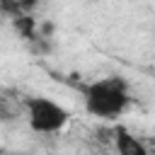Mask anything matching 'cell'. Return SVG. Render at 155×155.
Segmentation results:
<instances>
[{"label":"cell","mask_w":155,"mask_h":155,"mask_svg":"<svg viewBox=\"0 0 155 155\" xmlns=\"http://www.w3.org/2000/svg\"><path fill=\"white\" fill-rule=\"evenodd\" d=\"M114 148H116L119 155H150L148 145L138 136H133L126 126L114 128Z\"/></svg>","instance_id":"3957f363"},{"label":"cell","mask_w":155,"mask_h":155,"mask_svg":"<svg viewBox=\"0 0 155 155\" xmlns=\"http://www.w3.org/2000/svg\"><path fill=\"white\" fill-rule=\"evenodd\" d=\"M82 104L90 116L114 121L131 107V90L121 75L92 80L82 87Z\"/></svg>","instance_id":"6da1fadb"},{"label":"cell","mask_w":155,"mask_h":155,"mask_svg":"<svg viewBox=\"0 0 155 155\" xmlns=\"http://www.w3.org/2000/svg\"><path fill=\"white\" fill-rule=\"evenodd\" d=\"M153 145H155V133H153Z\"/></svg>","instance_id":"5b68a950"},{"label":"cell","mask_w":155,"mask_h":155,"mask_svg":"<svg viewBox=\"0 0 155 155\" xmlns=\"http://www.w3.org/2000/svg\"><path fill=\"white\" fill-rule=\"evenodd\" d=\"M15 2L19 5V10H22V12H27V15H29V12L36 7V2H39V0H15Z\"/></svg>","instance_id":"277c9868"},{"label":"cell","mask_w":155,"mask_h":155,"mask_svg":"<svg viewBox=\"0 0 155 155\" xmlns=\"http://www.w3.org/2000/svg\"><path fill=\"white\" fill-rule=\"evenodd\" d=\"M22 104H24L27 124L34 133H44V136L61 133L70 124V111L63 104H58V102H53L44 94H31Z\"/></svg>","instance_id":"7a4b0ae2"}]
</instances>
